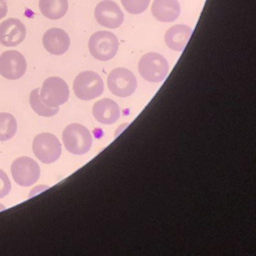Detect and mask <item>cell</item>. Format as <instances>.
<instances>
[{
  "instance_id": "cell-1",
  "label": "cell",
  "mask_w": 256,
  "mask_h": 256,
  "mask_svg": "<svg viewBox=\"0 0 256 256\" xmlns=\"http://www.w3.org/2000/svg\"><path fill=\"white\" fill-rule=\"evenodd\" d=\"M66 149L74 155H84L89 152L92 144V137L86 127L78 124L67 126L62 132Z\"/></svg>"
},
{
  "instance_id": "cell-2",
  "label": "cell",
  "mask_w": 256,
  "mask_h": 256,
  "mask_svg": "<svg viewBox=\"0 0 256 256\" xmlns=\"http://www.w3.org/2000/svg\"><path fill=\"white\" fill-rule=\"evenodd\" d=\"M90 53L98 60H110L116 56L119 42L114 34L108 31H98L91 36L89 40Z\"/></svg>"
},
{
  "instance_id": "cell-3",
  "label": "cell",
  "mask_w": 256,
  "mask_h": 256,
  "mask_svg": "<svg viewBox=\"0 0 256 256\" xmlns=\"http://www.w3.org/2000/svg\"><path fill=\"white\" fill-rule=\"evenodd\" d=\"M140 76L151 83L162 82L169 72V64L164 56L155 52L144 55L138 62Z\"/></svg>"
},
{
  "instance_id": "cell-4",
  "label": "cell",
  "mask_w": 256,
  "mask_h": 256,
  "mask_svg": "<svg viewBox=\"0 0 256 256\" xmlns=\"http://www.w3.org/2000/svg\"><path fill=\"white\" fill-rule=\"evenodd\" d=\"M102 79L95 72L84 71L79 73L73 83V90L78 98L90 101L100 96L104 92Z\"/></svg>"
},
{
  "instance_id": "cell-5",
  "label": "cell",
  "mask_w": 256,
  "mask_h": 256,
  "mask_svg": "<svg viewBox=\"0 0 256 256\" xmlns=\"http://www.w3.org/2000/svg\"><path fill=\"white\" fill-rule=\"evenodd\" d=\"M70 88L64 79L50 77L43 82L40 96L46 106L56 108L65 104L70 98Z\"/></svg>"
},
{
  "instance_id": "cell-6",
  "label": "cell",
  "mask_w": 256,
  "mask_h": 256,
  "mask_svg": "<svg viewBox=\"0 0 256 256\" xmlns=\"http://www.w3.org/2000/svg\"><path fill=\"white\" fill-rule=\"evenodd\" d=\"M32 150L36 156L44 164L55 162L62 154V146L59 139L48 132L36 136L32 142Z\"/></svg>"
},
{
  "instance_id": "cell-7",
  "label": "cell",
  "mask_w": 256,
  "mask_h": 256,
  "mask_svg": "<svg viewBox=\"0 0 256 256\" xmlns=\"http://www.w3.org/2000/svg\"><path fill=\"white\" fill-rule=\"evenodd\" d=\"M107 83L110 92L122 98L132 95L138 85L134 74L125 68L112 70L108 76Z\"/></svg>"
},
{
  "instance_id": "cell-8",
  "label": "cell",
  "mask_w": 256,
  "mask_h": 256,
  "mask_svg": "<svg viewBox=\"0 0 256 256\" xmlns=\"http://www.w3.org/2000/svg\"><path fill=\"white\" fill-rule=\"evenodd\" d=\"M12 174L16 184L22 186H31L40 179V167L38 163L28 156H22L13 162Z\"/></svg>"
},
{
  "instance_id": "cell-9",
  "label": "cell",
  "mask_w": 256,
  "mask_h": 256,
  "mask_svg": "<svg viewBox=\"0 0 256 256\" xmlns=\"http://www.w3.org/2000/svg\"><path fill=\"white\" fill-rule=\"evenodd\" d=\"M28 64L18 50H6L0 55V74L8 80L20 78L26 73Z\"/></svg>"
},
{
  "instance_id": "cell-10",
  "label": "cell",
  "mask_w": 256,
  "mask_h": 256,
  "mask_svg": "<svg viewBox=\"0 0 256 256\" xmlns=\"http://www.w3.org/2000/svg\"><path fill=\"white\" fill-rule=\"evenodd\" d=\"M94 16L101 26L109 29H116L124 22L122 10L116 2L112 0H103L97 4Z\"/></svg>"
},
{
  "instance_id": "cell-11",
  "label": "cell",
  "mask_w": 256,
  "mask_h": 256,
  "mask_svg": "<svg viewBox=\"0 0 256 256\" xmlns=\"http://www.w3.org/2000/svg\"><path fill=\"white\" fill-rule=\"evenodd\" d=\"M26 35L25 25L19 19L8 18L0 24V43L6 47L18 46Z\"/></svg>"
},
{
  "instance_id": "cell-12",
  "label": "cell",
  "mask_w": 256,
  "mask_h": 256,
  "mask_svg": "<svg viewBox=\"0 0 256 256\" xmlns=\"http://www.w3.org/2000/svg\"><path fill=\"white\" fill-rule=\"evenodd\" d=\"M42 43L48 52L55 56H60L70 48V36L60 28H50L43 35Z\"/></svg>"
},
{
  "instance_id": "cell-13",
  "label": "cell",
  "mask_w": 256,
  "mask_h": 256,
  "mask_svg": "<svg viewBox=\"0 0 256 256\" xmlns=\"http://www.w3.org/2000/svg\"><path fill=\"white\" fill-rule=\"evenodd\" d=\"M94 118L98 122L106 125L114 124L120 116L119 106L110 98H102L92 108Z\"/></svg>"
},
{
  "instance_id": "cell-14",
  "label": "cell",
  "mask_w": 256,
  "mask_h": 256,
  "mask_svg": "<svg viewBox=\"0 0 256 256\" xmlns=\"http://www.w3.org/2000/svg\"><path fill=\"white\" fill-rule=\"evenodd\" d=\"M151 11L157 20L164 23H170L179 17L180 6L178 0H154Z\"/></svg>"
},
{
  "instance_id": "cell-15",
  "label": "cell",
  "mask_w": 256,
  "mask_h": 256,
  "mask_svg": "<svg viewBox=\"0 0 256 256\" xmlns=\"http://www.w3.org/2000/svg\"><path fill=\"white\" fill-rule=\"evenodd\" d=\"M192 32V30L186 25H175L166 32L164 42L172 50L182 52L186 46Z\"/></svg>"
},
{
  "instance_id": "cell-16",
  "label": "cell",
  "mask_w": 256,
  "mask_h": 256,
  "mask_svg": "<svg viewBox=\"0 0 256 256\" xmlns=\"http://www.w3.org/2000/svg\"><path fill=\"white\" fill-rule=\"evenodd\" d=\"M40 12L50 20H59L66 14L68 10V0H40Z\"/></svg>"
},
{
  "instance_id": "cell-17",
  "label": "cell",
  "mask_w": 256,
  "mask_h": 256,
  "mask_svg": "<svg viewBox=\"0 0 256 256\" xmlns=\"http://www.w3.org/2000/svg\"><path fill=\"white\" fill-rule=\"evenodd\" d=\"M18 124L11 114L0 113V142H6L16 136Z\"/></svg>"
},
{
  "instance_id": "cell-18",
  "label": "cell",
  "mask_w": 256,
  "mask_h": 256,
  "mask_svg": "<svg viewBox=\"0 0 256 256\" xmlns=\"http://www.w3.org/2000/svg\"><path fill=\"white\" fill-rule=\"evenodd\" d=\"M40 88L34 89L30 95V104L34 109V112L42 116H53L59 112L60 108H50L46 106L40 100Z\"/></svg>"
},
{
  "instance_id": "cell-19",
  "label": "cell",
  "mask_w": 256,
  "mask_h": 256,
  "mask_svg": "<svg viewBox=\"0 0 256 256\" xmlns=\"http://www.w3.org/2000/svg\"><path fill=\"white\" fill-rule=\"evenodd\" d=\"M124 8L132 14H140L146 11L150 0H121Z\"/></svg>"
},
{
  "instance_id": "cell-20",
  "label": "cell",
  "mask_w": 256,
  "mask_h": 256,
  "mask_svg": "<svg viewBox=\"0 0 256 256\" xmlns=\"http://www.w3.org/2000/svg\"><path fill=\"white\" fill-rule=\"evenodd\" d=\"M12 190V184L4 170L0 169V198H4L10 194Z\"/></svg>"
},
{
  "instance_id": "cell-21",
  "label": "cell",
  "mask_w": 256,
  "mask_h": 256,
  "mask_svg": "<svg viewBox=\"0 0 256 256\" xmlns=\"http://www.w3.org/2000/svg\"><path fill=\"white\" fill-rule=\"evenodd\" d=\"M8 6L5 0H0V20L6 16Z\"/></svg>"
},
{
  "instance_id": "cell-22",
  "label": "cell",
  "mask_w": 256,
  "mask_h": 256,
  "mask_svg": "<svg viewBox=\"0 0 256 256\" xmlns=\"http://www.w3.org/2000/svg\"><path fill=\"white\" fill-rule=\"evenodd\" d=\"M48 188V186H40L36 187L34 190H32V192H30V197H32L34 194H36V192H40L44 191L46 188Z\"/></svg>"
},
{
  "instance_id": "cell-23",
  "label": "cell",
  "mask_w": 256,
  "mask_h": 256,
  "mask_svg": "<svg viewBox=\"0 0 256 256\" xmlns=\"http://www.w3.org/2000/svg\"><path fill=\"white\" fill-rule=\"evenodd\" d=\"M6 209V206L2 204H0V211L4 210Z\"/></svg>"
}]
</instances>
